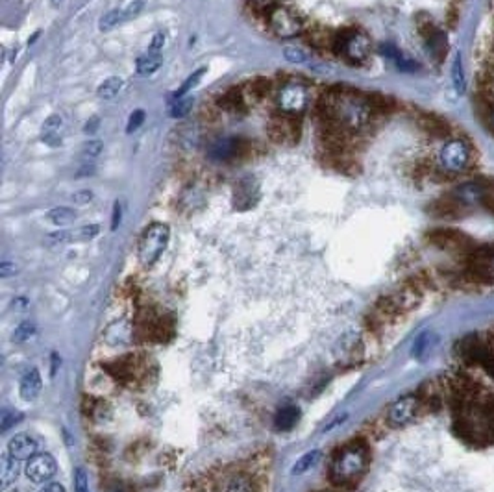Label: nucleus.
<instances>
[{
  "mask_svg": "<svg viewBox=\"0 0 494 492\" xmlns=\"http://www.w3.org/2000/svg\"><path fill=\"white\" fill-rule=\"evenodd\" d=\"M298 417L300 409L296 408V405H287V408L279 409L278 411V415L274 418V426H276V429H279V431H289V429H293L296 426Z\"/></svg>",
  "mask_w": 494,
  "mask_h": 492,
  "instance_id": "nucleus-26",
  "label": "nucleus"
},
{
  "mask_svg": "<svg viewBox=\"0 0 494 492\" xmlns=\"http://www.w3.org/2000/svg\"><path fill=\"white\" fill-rule=\"evenodd\" d=\"M58 465L50 454H37L28 459L27 476L32 483H48L56 476Z\"/></svg>",
  "mask_w": 494,
  "mask_h": 492,
  "instance_id": "nucleus-12",
  "label": "nucleus"
},
{
  "mask_svg": "<svg viewBox=\"0 0 494 492\" xmlns=\"http://www.w3.org/2000/svg\"><path fill=\"white\" fill-rule=\"evenodd\" d=\"M305 38L310 41V45L317 48H333L335 45V36L324 27H310L305 28Z\"/></svg>",
  "mask_w": 494,
  "mask_h": 492,
  "instance_id": "nucleus-22",
  "label": "nucleus"
},
{
  "mask_svg": "<svg viewBox=\"0 0 494 492\" xmlns=\"http://www.w3.org/2000/svg\"><path fill=\"white\" fill-rule=\"evenodd\" d=\"M193 110V98L191 96H174V100L170 102V115L174 119H182Z\"/></svg>",
  "mask_w": 494,
  "mask_h": 492,
  "instance_id": "nucleus-32",
  "label": "nucleus"
},
{
  "mask_svg": "<svg viewBox=\"0 0 494 492\" xmlns=\"http://www.w3.org/2000/svg\"><path fill=\"white\" fill-rule=\"evenodd\" d=\"M284 58L287 59L289 64H296V65L310 64V56H307V52H305L304 48L300 47H285Z\"/></svg>",
  "mask_w": 494,
  "mask_h": 492,
  "instance_id": "nucleus-34",
  "label": "nucleus"
},
{
  "mask_svg": "<svg viewBox=\"0 0 494 492\" xmlns=\"http://www.w3.org/2000/svg\"><path fill=\"white\" fill-rule=\"evenodd\" d=\"M333 50L348 64L359 65L368 59L372 45H370L367 33L356 30V28H348V30H342L341 33L335 36Z\"/></svg>",
  "mask_w": 494,
  "mask_h": 492,
  "instance_id": "nucleus-4",
  "label": "nucleus"
},
{
  "mask_svg": "<svg viewBox=\"0 0 494 492\" xmlns=\"http://www.w3.org/2000/svg\"><path fill=\"white\" fill-rule=\"evenodd\" d=\"M259 200V184L252 176H245L235 184L233 189V206L235 209H248Z\"/></svg>",
  "mask_w": 494,
  "mask_h": 492,
  "instance_id": "nucleus-14",
  "label": "nucleus"
},
{
  "mask_svg": "<svg viewBox=\"0 0 494 492\" xmlns=\"http://www.w3.org/2000/svg\"><path fill=\"white\" fill-rule=\"evenodd\" d=\"M226 492H256V487L248 476H235L228 483Z\"/></svg>",
  "mask_w": 494,
  "mask_h": 492,
  "instance_id": "nucleus-33",
  "label": "nucleus"
},
{
  "mask_svg": "<svg viewBox=\"0 0 494 492\" xmlns=\"http://www.w3.org/2000/svg\"><path fill=\"white\" fill-rule=\"evenodd\" d=\"M428 237H430L431 243L442 250H450V252H461V254H467V255H470L474 252L470 239H468L465 233L456 232V230H446V228L433 230V232H431Z\"/></svg>",
  "mask_w": 494,
  "mask_h": 492,
  "instance_id": "nucleus-10",
  "label": "nucleus"
},
{
  "mask_svg": "<svg viewBox=\"0 0 494 492\" xmlns=\"http://www.w3.org/2000/svg\"><path fill=\"white\" fill-rule=\"evenodd\" d=\"M17 272V267L15 263H11V261H4L2 265H0V276L2 278H8V276L15 274Z\"/></svg>",
  "mask_w": 494,
  "mask_h": 492,
  "instance_id": "nucleus-45",
  "label": "nucleus"
},
{
  "mask_svg": "<svg viewBox=\"0 0 494 492\" xmlns=\"http://www.w3.org/2000/svg\"><path fill=\"white\" fill-rule=\"evenodd\" d=\"M122 85H124L122 78L111 76V78L104 80V82L99 85V96L100 98H104V100H111V98H115V96L121 93Z\"/></svg>",
  "mask_w": 494,
  "mask_h": 492,
  "instance_id": "nucleus-27",
  "label": "nucleus"
},
{
  "mask_svg": "<svg viewBox=\"0 0 494 492\" xmlns=\"http://www.w3.org/2000/svg\"><path fill=\"white\" fill-rule=\"evenodd\" d=\"M241 141H237V139H219V141L211 144L208 156L213 161H230V159L237 158V154L241 152Z\"/></svg>",
  "mask_w": 494,
  "mask_h": 492,
  "instance_id": "nucleus-18",
  "label": "nucleus"
},
{
  "mask_svg": "<svg viewBox=\"0 0 494 492\" xmlns=\"http://www.w3.org/2000/svg\"><path fill=\"white\" fill-rule=\"evenodd\" d=\"M267 22L270 32L279 39H293L300 33H304V22L296 15L295 11L285 6H274L268 10Z\"/></svg>",
  "mask_w": 494,
  "mask_h": 492,
  "instance_id": "nucleus-6",
  "label": "nucleus"
},
{
  "mask_svg": "<svg viewBox=\"0 0 494 492\" xmlns=\"http://www.w3.org/2000/svg\"><path fill=\"white\" fill-rule=\"evenodd\" d=\"M250 2H254V4H258V6H265V4H268L270 0H250Z\"/></svg>",
  "mask_w": 494,
  "mask_h": 492,
  "instance_id": "nucleus-51",
  "label": "nucleus"
},
{
  "mask_svg": "<svg viewBox=\"0 0 494 492\" xmlns=\"http://www.w3.org/2000/svg\"><path fill=\"white\" fill-rule=\"evenodd\" d=\"M437 165L446 176H461L472 169L474 149L467 139L452 137L437 154Z\"/></svg>",
  "mask_w": 494,
  "mask_h": 492,
  "instance_id": "nucleus-3",
  "label": "nucleus"
},
{
  "mask_svg": "<svg viewBox=\"0 0 494 492\" xmlns=\"http://www.w3.org/2000/svg\"><path fill=\"white\" fill-rule=\"evenodd\" d=\"M100 152H102V143H100V141H89V143H85L84 149H82V156H84L85 159L96 158V156H100Z\"/></svg>",
  "mask_w": 494,
  "mask_h": 492,
  "instance_id": "nucleus-41",
  "label": "nucleus"
},
{
  "mask_svg": "<svg viewBox=\"0 0 494 492\" xmlns=\"http://www.w3.org/2000/svg\"><path fill=\"white\" fill-rule=\"evenodd\" d=\"M36 324L34 322H21L19 326H17V329L13 331V341L15 343H27V341H30L36 335Z\"/></svg>",
  "mask_w": 494,
  "mask_h": 492,
  "instance_id": "nucleus-35",
  "label": "nucleus"
},
{
  "mask_svg": "<svg viewBox=\"0 0 494 492\" xmlns=\"http://www.w3.org/2000/svg\"><path fill=\"white\" fill-rule=\"evenodd\" d=\"M459 11H461V0H448L446 10V24L448 28H456L459 21Z\"/></svg>",
  "mask_w": 494,
  "mask_h": 492,
  "instance_id": "nucleus-38",
  "label": "nucleus"
},
{
  "mask_svg": "<svg viewBox=\"0 0 494 492\" xmlns=\"http://www.w3.org/2000/svg\"><path fill=\"white\" fill-rule=\"evenodd\" d=\"M468 258H470V269L476 274L494 280V246L493 248H474Z\"/></svg>",
  "mask_w": 494,
  "mask_h": 492,
  "instance_id": "nucleus-17",
  "label": "nucleus"
},
{
  "mask_svg": "<svg viewBox=\"0 0 494 492\" xmlns=\"http://www.w3.org/2000/svg\"><path fill=\"white\" fill-rule=\"evenodd\" d=\"M487 119H489L491 130L494 132V100H491L489 104H487Z\"/></svg>",
  "mask_w": 494,
  "mask_h": 492,
  "instance_id": "nucleus-50",
  "label": "nucleus"
},
{
  "mask_svg": "<svg viewBox=\"0 0 494 492\" xmlns=\"http://www.w3.org/2000/svg\"><path fill=\"white\" fill-rule=\"evenodd\" d=\"M64 2H65V0H52V4H54V6H61V4H64Z\"/></svg>",
  "mask_w": 494,
  "mask_h": 492,
  "instance_id": "nucleus-52",
  "label": "nucleus"
},
{
  "mask_svg": "<svg viewBox=\"0 0 494 492\" xmlns=\"http://www.w3.org/2000/svg\"><path fill=\"white\" fill-rule=\"evenodd\" d=\"M39 492H65V487L61 483H47Z\"/></svg>",
  "mask_w": 494,
  "mask_h": 492,
  "instance_id": "nucleus-48",
  "label": "nucleus"
},
{
  "mask_svg": "<svg viewBox=\"0 0 494 492\" xmlns=\"http://www.w3.org/2000/svg\"><path fill=\"white\" fill-rule=\"evenodd\" d=\"M319 110L330 124H335L342 130H352V132L367 126L374 117L368 96L359 95L347 87L326 91V95H322L319 102Z\"/></svg>",
  "mask_w": 494,
  "mask_h": 492,
  "instance_id": "nucleus-1",
  "label": "nucleus"
},
{
  "mask_svg": "<svg viewBox=\"0 0 494 492\" xmlns=\"http://www.w3.org/2000/svg\"><path fill=\"white\" fill-rule=\"evenodd\" d=\"M100 232L99 224H87V226H82L78 230H71V243H85V241H91L95 239Z\"/></svg>",
  "mask_w": 494,
  "mask_h": 492,
  "instance_id": "nucleus-31",
  "label": "nucleus"
},
{
  "mask_svg": "<svg viewBox=\"0 0 494 492\" xmlns=\"http://www.w3.org/2000/svg\"><path fill=\"white\" fill-rule=\"evenodd\" d=\"M143 2H145V0H136V2H132V4L128 6L126 10L108 11V13H106V15L100 19L99 28L102 30V32H110V30H113V28L119 27V24H122V22L128 21V19L136 17L137 13L141 11Z\"/></svg>",
  "mask_w": 494,
  "mask_h": 492,
  "instance_id": "nucleus-16",
  "label": "nucleus"
},
{
  "mask_svg": "<svg viewBox=\"0 0 494 492\" xmlns=\"http://www.w3.org/2000/svg\"><path fill=\"white\" fill-rule=\"evenodd\" d=\"M21 398L27 402H34L39 394H41V376L37 368H30L24 372V376L21 378Z\"/></svg>",
  "mask_w": 494,
  "mask_h": 492,
  "instance_id": "nucleus-20",
  "label": "nucleus"
},
{
  "mask_svg": "<svg viewBox=\"0 0 494 492\" xmlns=\"http://www.w3.org/2000/svg\"><path fill=\"white\" fill-rule=\"evenodd\" d=\"M419 32H421L422 39L426 41V47L430 48L431 56L439 59V61H442V58L446 56L448 50L446 36H444L428 17H421V21H419Z\"/></svg>",
  "mask_w": 494,
  "mask_h": 492,
  "instance_id": "nucleus-11",
  "label": "nucleus"
},
{
  "mask_svg": "<svg viewBox=\"0 0 494 492\" xmlns=\"http://www.w3.org/2000/svg\"><path fill=\"white\" fill-rule=\"evenodd\" d=\"M452 84L453 87H456V91H458L459 95H463L465 93V89H467V82H465V69H463V61H461V54H456L453 56V61H452Z\"/></svg>",
  "mask_w": 494,
  "mask_h": 492,
  "instance_id": "nucleus-29",
  "label": "nucleus"
},
{
  "mask_svg": "<svg viewBox=\"0 0 494 492\" xmlns=\"http://www.w3.org/2000/svg\"><path fill=\"white\" fill-rule=\"evenodd\" d=\"M276 104L282 113L298 117L310 104V91L304 84H300L296 80H289L284 85H279L276 91Z\"/></svg>",
  "mask_w": 494,
  "mask_h": 492,
  "instance_id": "nucleus-7",
  "label": "nucleus"
},
{
  "mask_svg": "<svg viewBox=\"0 0 494 492\" xmlns=\"http://www.w3.org/2000/svg\"><path fill=\"white\" fill-rule=\"evenodd\" d=\"M435 343H437L435 331H430V329H428V331H422V334L415 339V343H413L411 354H413V357H416V359H424V357L430 355L431 350L435 348Z\"/></svg>",
  "mask_w": 494,
  "mask_h": 492,
  "instance_id": "nucleus-23",
  "label": "nucleus"
},
{
  "mask_svg": "<svg viewBox=\"0 0 494 492\" xmlns=\"http://www.w3.org/2000/svg\"><path fill=\"white\" fill-rule=\"evenodd\" d=\"M300 121L298 117L289 115V113H282L274 115L268 122V135L274 143L284 144V147H291L296 144L300 139Z\"/></svg>",
  "mask_w": 494,
  "mask_h": 492,
  "instance_id": "nucleus-9",
  "label": "nucleus"
},
{
  "mask_svg": "<svg viewBox=\"0 0 494 492\" xmlns=\"http://www.w3.org/2000/svg\"><path fill=\"white\" fill-rule=\"evenodd\" d=\"M95 172V165L93 163H85L82 169L78 170V178H84V176H89V174H93Z\"/></svg>",
  "mask_w": 494,
  "mask_h": 492,
  "instance_id": "nucleus-49",
  "label": "nucleus"
},
{
  "mask_svg": "<svg viewBox=\"0 0 494 492\" xmlns=\"http://www.w3.org/2000/svg\"><path fill=\"white\" fill-rule=\"evenodd\" d=\"M22 415L19 413V411H4V415H2V418H0V429L2 431H10L15 424L21 422Z\"/></svg>",
  "mask_w": 494,
  "mask_h": 492,
  "instance_id": "nucleus-39",
  "label": "nucleus"
},
{
  "mask_svg": "<svg viewBox=\"0 0 494 492\" xmlns=\"http://www.w3.org/2000/svg\"><path fill=\"white\" fill-rule=\"evenodd\" d=\"M119 224H121V204L115 202V207H113V221H111V230H117Z\"/></svg>",
  "mask_w": 494,
  "mask_h": 492,
  "instance_id": "nucleus-47",
  "label": "nucleus"
},
{
  "mask_svg": "<svg viewBox=\"0 0 494 492\" xmlns=\"http://www.w3.org/2000/svg\"><path fill=\"white\" fill-rule=\"evenodd\" d=\"M164 45H165V33L164 32H158L152 38V45H150V52H159V50L164 48Z\"/></svg>",
  "mask_w": 494,
  "mask_h": 492,
  "instance_id": "nucleus-44",
  "label": "nucleus"
},
{
  "mask_svg": "<svg viewBox=\"0 0 494 492\" xmlns=\"http://www.w3.org/2000/svg\"><path fill=\"white\" fill-rule=\"evenodd\" d=\"M19 476V463L11 455H2L0 459V487L8 489Z\"/></svg>",
  "mask_w": 494,
  "mask_h": 492,
  "instance_id": "nucleus-24",
  "label": "nucleus"
},
{
  "mask_svg": "<svg viewBox=\"0 0 494 492\" xmlns=\"http://www.w3.org/2000/svg\"><path fill=\"white\" fill-rule=\"evenodd\" d=\"M319 459H321V452L319 450L307 452V454H304L298 461H296L295 466L291 468V474H293V476H302V474H305L310 468H313V466L319 463Z\"/></svg>",
  "mask_w": 494,
  "mask_h": 492,
  "instance_id": "nucleus-28",
  "label": "nucleus"
},
{
  "mask_svg": "<svg viewBox=\"0 0 494 492\" xmlns=\"http://www.w3.org/2000/svg\"><path fill=\"white\" fill-rule=\"evenodd\" d=\"M93 198H95V195H93V191L91 189H80L71 196V200H73L76 206H87Z\"/></svg>",
  "mask_w": 494,
  "mask_h": 492,
  "instance_id": "nucleus-40",
  "label": "nucleus"
},
{
  "mask_svg": "<svg viewBox=\"0 0 494 492\" xmlns=\"http://www.w3.org/2000/svg\"><path fill=\"white\" fill-rule=\"evenodd\" d=\"M47 218L52 224H56V226H65V224L73 223L74 218H76V211H74L73 207H54V209L48 211Z\"/></svg>",
  "mask_w": 494,
  "mask_h": 492,
  "instance_id": "nucleus-30",
  "label": "nucleus"
},
{
  "mask_svg": "<svg viewBox=\"0 0 494 492\" xmlns=\"http://www.w3.org/2000/svg\"><path fill=\"white\" fill-rule=\"evenodd\" d=\"M416 409H419V398L416 396H404L396 400L393 405L389 408V413H387V422L393 428H402L405 424H409L416 415Z\"/></svg>",
  "mask_w": 494,
  "mask_h": 492,
  "instance_id": "nucleus-13",
  "label": "nucleus"
},
{
  "mask_svg": "<svg viewBox=\"0 0 494 492\" xmlns=\"http://www.w3.org/2000/svg\"><path fill=\"white\" fill-rule=\"evenodd\" d=\"M99 124H100L99 117H93V119H91V121L84 126V133H87V135H93V133H96V130H99Z\"/></svg>",
  "mask_w": 494,
  "mask_h": 492,
  "instance_id": "nucleus-46",
  "label": "nucleus"
},
{
  "mask_svg": "<svg viewBox=\"0 0 494 492\" xmlns=\"http://www.w3.org/2000/svg\"><path fill=\"white\" fill-rule=\"evenodd\" d=\"M61 132H64V117L54 113L43 124L41 139L50 147H58L61 143Z\"/></svg>",
  "mask_w": 494,
  "mask_h": 492,
  "instance_id": "nucleus-19",
  "label": "nucleus"
},
{
  "mask_svg": "<svg viewBox=\"0 0 494 492\" xmlns=\"http://www.w3.org/2000/svg\"><path fill=\"white\" fill-rule=\"evenodd\" d=\"M74 492H91L89 491V476L87 470L78 466L74 470Z\"/></svg>",
  "mask_w": 494,
  "mask_h": 492,
  "instance_id": "nucleus-37",
  "label": "nucleus"
},
{
  "mask_svg": "<svg viewBox=\"0 0 494 492\" xmlns=\"http://www.w3.org/2000/svg\"><path fill=\"white\" fill-rule=\"evenodd\" d=\"M419 126L431 137H446L450 133V124L441 117L431 115V113L419 117Z\"/></svg>",
  "mask_w": 494,
  "mask_h": 492,
  "instance_id": "nucleus-21",
  "label": "nucleus"
},
{
  "mask_svg": "<svg viewBox=\"0 0 494 492\" xmlns=\"http://www.w3.org/2000/svg\"><path fill=\"white\" fill-rule=\"evenodd\" d=\"M48 244H67L71 243V230H64V232L50 233L47 237Z\"/></svg>",
  "mask_w": 494,
  "mask_h": 492,
  "instance_id": "nucleus-43",
  "label": "nucleus"
},
{
  "mask_svg": "<svg viewBox=\"0 0 494 492\" xmlns=\"http://www.w3.org/2000/svg\"><path fill=\"white\" fill-rule=\"evenodd\" d=\"M204 73H205V69H198V70H195L193 75L189 76V78L185 80L184 84H182V87H180V91L176 93L174 96H187V93H189L191 89H195L196 85H198V82L202 80V76H204Z\"/></svg>",
  "mask_w": 494,
  "mask_h": 492,
  "instance_id": "nucleus-36",
  "label": "nucleus"
},
{
  "mask_svg": "<svg viewBox=\"0 0 494 492\" xmlns=\"http://www.w3.org/2000/svg\"><path fill=\"white\" fill-rule=\"evenodd\" d=\"M143 122H145V112H143V110H137V112H133L132 115H130V121H128L126 132L128 133H133L136 130H139V126H141Z\"/></svg>",
  "mask_w": 494,
  "mask_h": 492,
  "instance_id": "nucleus-42",
  "label": "nucleus"
},
{
  "mask_svg": "<svg viewBox=\"0 0 494 492\" xmlns=\"http://www.w3.org/2000/svg\"><path fill=\"white\" fill-rule=\"evenodd\" d=\"M39 454V442L36 437L28 433H19L10 440L8 445V455H11L17 461L32 459L34 455Z\"/></svg>",
  "mask_w": 494,
  "mask_h": 492,
  "instance_id": "nucleus-15",
  "label": "nucleus"
},
{
  "mask_svg": "<svg viewBox=\"0 0 494 492\" xmlns=\"http://www.w3.org/2000/svg\"><path fill=\"white\" fill-rule=\"evenodd\" d=\"M164 64V58L159 52H148L143 54L137 58V75L139 76H152L156 70L161 67Z\"/></svg>",
  "mask_w": 494,
  "mask_h": 492,
  "instance_id": "nucleus-25",
  "label": "nucleus"
},
{
  "mask_svg": "<svg viewBox=\"0 0 494 492\" xmlns=\"http://www.w3.org/2000/svg\"><path fill=\"white\" fill-rule=\"evenodd\" d=\"M368 450L361 442H352L333 455L330 465V477L335 485H348L356 482L367 470Z\"/></svg>",
  "mask_w": 494,
  "mask_h": 492,
  "instance_id": "nucleus-2",
  "label": "nucleus"
},
{
  "mask_svg": "<svg viewBox=\"0 0 494 492\" xmlns=\"http://www.w3.org/2000/svg\"><path fill=\"white\" fill-rule=\"evenodd\" d=\"M493 193L494 191H491V187L487 186V181L472 180L459 184L448 196L461 207L463 211H467V209H472V207L485 206V202H487V198H489Z\"/></svg>",
  "mask_w": 494,
  "mask_h": 492,
  "instance_id": "nucleus-8",
  "label": "nucleus"
},
{
  "mask_svg": "<svg viewBox=\"0 0 494 492\" xmlns=\"http://www.w3.org/2000/svg\"><path fill=\"white\" fill-rule=\"evenodd\" d=\"M168 237H170V230L167 224L161 223L150 224L143 232L139 246H137V255H139L143 267H152L161 258V254L167 248Z\"/></svg>",
  "mask_w": 494,
  "mask_h": 492,
  "instance_id": "nucleus-5",
  "label": "nucleus"
}]
</instances>
